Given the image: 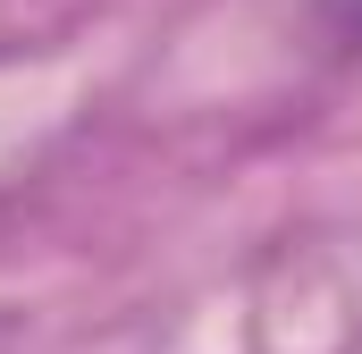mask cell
Returning <instances> with one entry per match:
<instances>
[{"instance_id":"cell-1","label":"cell","mask_w":362,"mask_h":354,"mask_svg":"<svg viewBox=\"0 0 362 354\" xmlns=\"http://www.w3.org/2000/svg\"><path fill=\"white\" fill-rule=\"evenodd\" d=\"M312 8H320V25H329L346 51H362V0H312Z\"/></svg>"}]
</instances>
